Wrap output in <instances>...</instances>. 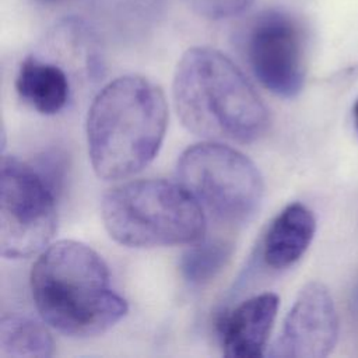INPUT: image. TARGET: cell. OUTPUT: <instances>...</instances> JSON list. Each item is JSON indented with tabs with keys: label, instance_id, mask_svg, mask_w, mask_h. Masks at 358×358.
I'll return each mask as SVG.
<instances>
[{
	"label": "cell",
	"instance_id": "6da1fadb",
	"mask_svg": "<svg viewBox=\"0 0 358 358\" xmlns=\"http://www.w3.org/2000/svg\"><path fill=\"white\" fill-rule=\"evenodd\" d=\"M173 103L192 133L252 143L268 127V110L238 66L217 49L190 48L180 57L172 85Z\"/></svg>",
	"mask_w": 358,
	"mask_h": 358
},
{
	"label": "cell",
	"instance_id": "7a4b0ae2",
	"mask_svg": "<svg viewBox=\"0 0 358 358\" xmlns=\"http://www.w3.org/2000/svg\"><path fill=\"white\" fill-rule=\"evenodd\" d=\"M31 291L42 319L71 337L105 333L127 312L103 259L77 241H59L32 266Z\"/></svg>",
	"mask_w": 358,
	"mask_h": 358
},
{
	"label": "cell",
	"instance_id": "3957f363",
	"mask_svg": "<svg viewBox=\"0 0 358 358\" xmlns=\"http://www.w3.org/2000/svg\"><path fill=\"white\" fill-rule=\"evenodd\" d=\"M168 124L162 90L140 76H123L95 96L87 117L88 152L102 179H122L157 155Z\"/></svg>",
	"mask_w": 358,
	"mask_h": 358
},
{
	"label": "cell",
	"instance_id": "277c9868",
	"mask_svg": "<svg viewBox=\"0 0 358 358\" xmlns=\"http://www.w3.org/2000/svg\"><path fill=\"white\" fill-rule=\"evenodd\" d=\"M101 208L109 235L129 248L194 243L206 234L200 203L185 186L164 179L115 186L103 194Z\"/></svg>",
	"mask_w": 358,
	"mask_h": 358
},
{
	"label": "cell",
	"instance_id": "5b68a950",
	"mask_svg": "<svg viewBox=\"0 0 358 358\" xmlns=\"http://www.w3.org/2000/svg\"><path fill=\"white\" fill-rule=\"evenodd\" d=\"M178 178L217 220L242 224L253 217L263 197V178L238 150L220 143H199L178 161Z\"/></svg>",
	"mask_w": 358,
	"mask_h": 358
},
{
	"label": "cell",
	"instance_id": "8992f818",
	"mask_svg": "<svg viewBox=\"0 0 358 358\" xmlns=\"http://www.w3.org/2000/svg\"><path fill=\"white\" fill-rule=\"evenodd\" d=\"M56 190L36 169L3 157L0 172V250L7 259L29 257L56 232Z\"/></svg>",
	"mask_w": 358,
	"mask_h": 358
},
{
	"label": "cell",
	"instance_id": "52a82bcc",
	"mask_svg": "<svg viewBox=\"0 0 358 358\" xmlns=\"http://www.w3.org/2000/svg\"><path fill=\"white\" fill-rule=\"evenodd\" d=\"M245 53L263 87L284 98L295 96L305 81L303 36L296 21L281 11H266L252 24Z\"/></svg>",
	"mask_w": 358,
	"mask_h": 358
},
{
	"label": "cell",
	"instance_id": "ba28073f",
	"mask_svg": "<svg viewBox=\"0 0 358 358\" xmlns=\"http://www.w3.org/2000/svg\"><path fill=\"white\" fill-rule=\"evenodd\" d=\"M338 336V317L329 289L317 281L308 282L289 309L270 357L323 358Z\"/></svg>",
	"mask_w": 358,
	"mask_h": 358
},
{
	"label": "cell",
	"instance_id": "9c48e42d",
	"mask_svg": "<svg viewBox=\"0 0 358 358\" xmlns=\"http://www.w3.org/2000/svg\"><path fill=\"white\" fill-rule=\"evenodd\" d=\"M278 296L264 292L239 303L220 323L222 352L231 358L262 357L277 316Z\"/></svg>",
	"mask_w": 358,
	"mask_h": 358
},
{
	"label": "cell",
	"instance_id": "30bf717a",
	"mask_svg": "<svg viewBox=\"0 0 358 358\" xmlns=\"http://www.w3.org/2000/svg\"><path fill=\"white\" fill-rule=\"evenodd\" d=\"M316 229L312 211L301 203L288 204L271 222L263 242V259L273 268L294 264L310 245Z\"/></svg>",
	"mask_w": 358,
	"mask_h": 358
},
{
	"label": "cell",
	"instance_id": "8fae6325",
	"mask_svg": "<svg viewBox=\"0 0 358 358\" xmlns=\"http://www.w3.org/2000/svg\"><path fill=\"white\" fill-rule=\"evenodd\" d=\"M20 96L43 115L60 112L70 95V81L66 71L36 56L24 59L15 78Z\"/></svg>",
	"mask_w": 358,
	"mask_h": 358
},
{
	"label": "cell",
	"instance_id": "7c38bea8",
	"mask_svg": "<svg viewBox=\"0 0 358 358\" xmlns=\"http://www.w3.org/2000/svg\"><path fill=\"white\" fill-rule=\"evenodd\" d=\"M53 340L39 322L17 313L3 315L0 320V357H50Z\"/></svg>",
	"mask_w": 358,
	"mask_h": 358
},
{
	"label": "cell",
	"instance_id": "4fadbf2b",
	"mask_svg": "<svg viewBox=\"0 0 358 358\" xmlns=\"http://www.w3.org/2000/svg\"><path fill=\"white\" fill-rule=\"evenodd\" d=\"M231 255L232 245L229 242L224 239H200L182 255V277L190 285H204L221 273Z\"/></svg>",
	"mask_w": 358,
	"mask_h": 358
},
{
	"label": "cell",
	"instance_id": "5bb4252c",
	"mask_svg": "<svg viewBox=\"0 0 358 358\" xmlns=\"http://www.w3.org/2000/svg\"><path fill=\"white\" fill-rule=\"evenodd\" d=\"M196 14L211 20L231 18L242 14L253 0H183Z\"/></svg>",
	"mask_w": 358,
	"mask_h": 358
},
{
	"label": "cell",
	"instance_id": "9a60e30c",
	"mask_svg": "<svg viewBox=\"0 0 358 358\" xmlns=\"http://www.w3.org/2000/svg\"><path fill=\"white\" fill-rule=\"evenodd\" d=\"M354 117H355V126H357V130H358V101L354 105Z\"/></svg>",
	"mask_w": 358,
	"mask_h": 358
},
{
	"label": "cell",
	"instance_id": "2e32d148",
	"mask_svg": "<svg viewBox=\"0 0 358 358\" xmlns=\"http://www.w3.org/2000/svg\"><path fill=\"white\" fill-rule=\"evenodd\" d=\"M38 1H42V3H57L60 0H38Z\"/></svg>",
	"mask_w": 358,
	"mask_h": 358
}]
</instances>
